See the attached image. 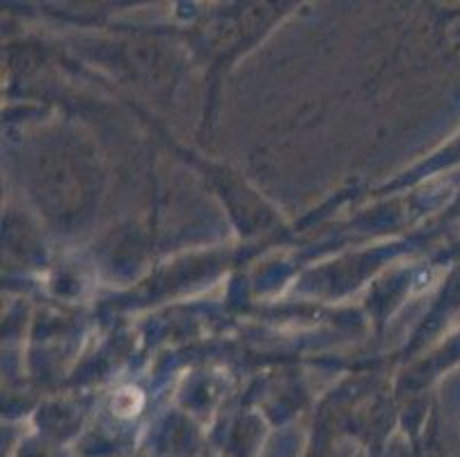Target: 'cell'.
<instances>
[{
  "instance_id": "obj_1",
  "label": "cell",
  "mask_w": 460,
  "mask_h": 457,
  "mask_svg": "<svg viewBox=\"0 0 460 457\" xmlns=\"http://www.w3.org/2000/svg\"><path fill=\"white\" fill-rule=\"evenodd\" d=\"M145 405V396H142L140 389L136 387H122L112 398V409H115L117 417H136L137 412Z\"/></svg>"
}]
</instances>
